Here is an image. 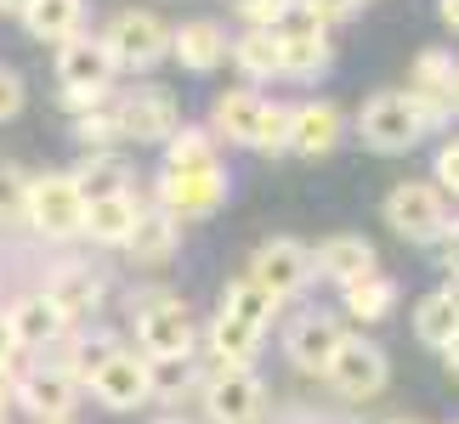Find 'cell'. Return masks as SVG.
Returning a JSON list of instances; mask_svg holds the SVG:
<instances>
[{"mask_svg":"<svg viewBox=\"0 0 459 424\" xmlns=\"http://www.w3.org/2000/svg\"><path fill=\"white\" fill-rule=\"evenodd\" d=\"M233 63H238V74H250V80H278V40L267 29H244L233 40Z\"/></svg>","mask_w":459,"mask_h":424,"instance_id":"obj_31","label":"cell"},{"mask_svg":"<svg viewBox=\"0 0 459 424\" xmlns=\"http://www.w3.org/2000/svg\"><path fill=\"white\" fill-rule=\"evenodd\" d=\"M454 334H459V294H454V289L426 294V300L414 306V340L443 351V345L454 340Z\"/></svg>","mask_w":459,"mask_h":424,"instance_id":"obj_27","label":"cell"},{"mask_svg":"<svg viewBox=\"0 0 459 424\" xmlns=\"http://www.w3.org/2000/svg\"><path fill=\"white\" fill-rule=\"evenodd\" d=\"M12 396H17V374H12V368H0V419H6Z\"/></svg>","mask_w":459,"mask_h":424,"instance_id":"obj_43","label":"cell"},{"mask_svg":"<svg viewBox=\"0 0 459 424\" xmlns=\"http://www.w3.org/2000/svg\"><path fill=\"white\" fill-rule=\"evenodd\" d=\"M244 277H250L261 294H273L278 306H284L290 294H301L307 283H312V250H307L301 238H267L250 255V272H244Z\"/></svg>","mask_w":459,"mask_h":424,"instance_id":"obj_11","label":"cell"},{"mask_svg":"<svg viewBox=\"0 0 459 424\" xmlns=\"http://www.w3.org/2000/svg\"><path fill=\"white\" fill-rule=\"evenodd\" d=\"M255 148L261 153H278V148H290V108H267V125H261V136H255Z\"/></svg>","mask_w":459,"mask_h":424,"instance_id":"obj_37","label":"cell"},{"mask_svg":"<svg viewBox=\"0 0 459 424\" xmlns=\"http://www.w3.org/2000/svg\"><path fill=\"white\" fill-rule=\"evenodd\" d=\"M29 226L40 238H85V199L74 187V170H46L29 182Z\"/></svg>","mask_w":459,"mask_h":424,"instance_id":"obj_7","label":"cell"},{"mask_svg":"<svg viewBox=\"0 0 459 424\" xmlns=\"http://www.w3.org/2000/svg\"><path fill=\"white\" fill-rule=\"evenodd\" d=\"M221 141H216V131L210 125H182L170 141H165V165H176V170H193V165H221Z\"/></svg>","mask_w":459,"mask_h":424,"instance_id":"obj_30","label":"cell"},{"mask_svg":"<svg viewBox=\"0 0 459 424\" xmlns=\"http://www.w3.org/2000/svg\"><path fill=\"white\" fill-rule=\"evenodd\" d=\"M159 424H193V419H159Z\"/></svg>","mask_w":459,"mask_h":424,"instance_id":"obj_47","label":"cell"},{"mask_svg":"<svg viewBox=\"0 0 459 424\" xmlns=\"http://www.w3.org/2000/svg\"><path fill=\"white\" fill-rule=\"evenodd\" d=\"M426 131H437V119L420 108L409 91H380V97H368L363 114H358V136L375 153H409Z\"/></svg>","mask_w":459,"mask_h":424,"instance_id":"obj_4","label":"cell"},{"mask_svg":"<svg viewBox=\"0 0 459 424\" xmlns=\"http://www.w3.org/2000/svg\"><path fill=\"white\" fill-rule=\"evenodd\" d=\"M23 29L46 46H68L85 34V0H34L23 12Z\"/></svg>","mask_w":459,"mask_h":424,"instance_id":"obj_23","label":"cell"},{"mask_svg":"<svg viewBox=\"0 0 459 424\" xmlns=\"http://www.w3.org/2000/svg\"><path fill=\"white\" fill-rule=\"evenodd\" d=\"M448 221H454V209L437 192V182H397L385 192V226L409 243H437L448 233Z\"/></svg>","mask_w":459,"mask_h":424,"instance_id":"obj_8","label":"cell"},{"mask_svg":"<svg viewBox=\"0 0 459 424\" xmlns=\"http://www.w3.org/2000/svg\"><path fill=\"white\" fill-rule=\"evenodd\" d=\"M40 294L68 317V323H74V317H91V311L102 306L108 283H102V272L91 267V260H57V267L46 272V289H40Z\"/></svg>","mask_w":459,"mask_h":424,"instance_id":"obj_14","label":"cell"},{"mask_svg":"<svg viewBox=\"0 0 459 424\" xmlns=\"http://www.w3.org/2000/svg\"><path fill=\"white\" fill-rule=\"evenodd\" d=\"M74 187H80L85 204H102V199H126V192H136L131 170L119 165L114 153H91V158H85V165L74 170Z\"/></svg>","mask_w":459,"mask_h":424,"instance_id":"obj_26","label":"cell"},{"mask_svg":"<svg viewBox=\"0 0 459 424\" xmlns=\"http://www.w3.org/2000/svg\"><path fill=\"white\" fill-rule=\"evenodd\" d=\"M12 402H23L40 424H68V413H74V402H80V379H74V368L40 362V368H29V374H17Z\"/></svg>","mask_w":459,"mask_h":424,"instance_id":"obj_13","label":"cell"},{"mask_svg":"<svg viewBox=\"0 0 459 424\" xmlns=\"http://www.w3.org/2000/svg\"><path fill=\"white\" fill-rule=\"evenodd\" d=\"M443 119H459V63L448 74V91H443Z\"/></svg>","mask_w":459,"mask_h":424,"instance_id":"obj_42","label":"cell"},{"mask_svg":"<svg viewBox=\"0 0 459 424\" xmlns=\"http://www.w3.org/2000/svg\"><path fill=\"white\" fill-rule=\"evenodd\" d=\"M74 379H80V391H91L108 413H136L143 402L159 396V368L143 351H126L114 340H97L91 351H80Z\"/></svg>","mask_w":459,"mask_h":424,"instance_id":"obj_1","label":"cell"},{"mask_svg":"<svg viewBox=\"0 0 459 424\" xmlns=\"http://www.w3.org/2000/svg\"><path fill=\"white\" fill-rule=\"evenodd\" d=\"M341 300H346V317H358V323H380V317H392V306H397V283L385 272H375V277L341 289Z\"/></svg>","mask_w":459,"mask_h":424,"instance_id":"obj_29","label":"cell"},{"mask_svg":"<svg viewBox=\"0 0 459 424\" xmlns=\"http://www.w3.org/2000/svg\"><path fill=\"white\" fill-rule=\"evenodd\" d=\"M29 170L0 158V226H29Z\"/></svg>","mask_w":459,"mask_h":424,"instance_id":"obj_32","label":"cell"},{"mask_svg":"<svg viewBox=\"0 0 459 424\" xmlns=\"http://www.w3.org/2000/svg\"><path fill=\"white\" fill-rule=\"evenodd\" d=\"M97 40L108 46L114 68H136V74L170 57V23H165V17H153V12H143V6L114 12L108 23L97 29Z\"/></svg>","mask_w":459,"mask_h":424,"instance_id":"obj_6","label":"cell"},{"mask_svg":"<svg viewBox=\"0 0 459 424\" xmlns=\"http://www.w3.org/2000/svg\"><path fill=\"white\" fill-rule=\"evenodd\" d=\"M204 413L210 424H261L267 419V385H261L255 368L216 362L204 374Z\"/></svg>","mask_w":459,"mask_h":424,"instance_id":"obj_10","label":"cell"},{"mask_svg":"<svg viewBox=\"0 0 459 424\" xmlns=\"http://www.w3.org/2000/svg\"><path fill=\"white\" fill-rule=\"evenodd\" d=\"M329 57H334L329 34H317V40H278V80H317L329 68Z\"/></svg>","mask_w":459,"mask_h":424,"instance_id":"obj_28","label":"cell"},{"mask_svg":"<svg viewBox=\"0 0 459 424\" xmlns=\"http://www.w3.org/2000/svg\"><path fill=\"white\" fill-rule=\"evenodd\" d=\"M267 34H278V40H317V34H329V23L307 6V0H290V6L278 12V23H273Z\"/></svg>","mask_w":459,"mask_h":424,"instance_id":"obj_34","label":"cell"},{"mask_svg":"<svg viewBox=\"0 0 459 424\" xmlns=\"http://www.w3.org/2000/svg\"><path fill=\"white\" fill-rule=\"evenodd\" d=\"M227 192H233L227 165H193V170L165 165L159 170V187H153V204L165 209V216H176V221H204V216H216L227 204Z\"/></svg>","mask_w":459,"mask_h":424,"instance_id":"obj_5","label":"cell"},{"mask_svg":"<svg viewBox=\"0 0 459 424\" xmlns=\"http://www.w3.org/2000/svg\"><path fill=\"white\" fill-rule=\"evenodd\" d=\"M136 209L143 199L126 192V199H102V204H85V238L102 243V250H126L131 226H136Z\"/></svg>","mask_w":459,"mask_h":424,"instance_id":"obj_25","label":"cell"},{"mask_svg":"<svg viewBox=\"0 0 459 424\" xmlns=\"http://www.w3.org/2000/svg\"><path fill=\"white\" fill-rule=\"evenodd\" d=\"M273 317H278V300L261 294L250 277L227 283L221 306L210 317V357L227 362V368H250L261 340H267V328H273Z\"/></svg>","mask_w":459,"mask_h":424,"instance_id":"obj_2","label":"cell"},{"mask_svg":"<svg viewBox=\"0 0 459 424\" xmlns=\"http://www.w3.org/2000/svg\"><path fill=\"white\" fill-rule=\"evenodd\" d=\"M34 6V0H0V12H6V17H23Z\"/></svg>","mask_w":459,"mask_h":424,"instance_id":"obj_45","label":"cell"},{"mask_svg":"<svg viewBox=\"0 0 459 424\" xmlns=\"http://www.w3.org/2000/svg\"><path fill=\"white\" fill-rule=\"evenodd\" d=\"M307 6L324 17V23H346V17H358V12H363V0H307Z\"/></svg>","mask_w":459,"mask_h":424,"instance_id":"obj_39","label":"cell"},{"mask_svg":"<svg viewBox=\"0 0 459 424\" xmlns=\"http://www.w3.org/2000/svg\"><path fill=\"white\" fill-rule=\"evenodd\" d=\"M126 250H131L136 267H165V260L182 250V221L165 216L159 204H143V209H136L131 238H126Z\"/></svg>","mask_w":459,"mask_h":424,"instance_id":"obj_22","label":"cell"},{"mask_svg":"<svg viewBox=\"0 0 459 424\" xmlns=\"http://www.w3.org/2000/svg\"><path fill=\"white\" fill-rule=\"evenodd\" d=\"M12 362H17V334L6 323V311H0V368H12Z\"/></svg>","mask_w":459,"mask_h":424,"instance_id":"obj_41","label":"cell"},{"mask_svg":"<svg viewBox=\"0 0 459 424\" xmlns=\"http://www.w3.org/2000/svg\"><path fill=\"white\" fill-rule=\"evenodd\" d=\"M284 6H290V0H238V17H244L250 29H273Z\"/></svg>","mask_w":459,"mask_h":424,"instance_id":"obj_38","label":"cell"},{"mask_svg":"<svg viewBox=\"0 0 459 424\" xmlns=\"http://www.w3.org/2000/svg\"><path fill=\"white\" fill-rule=\"evenodd\" d=\"M114 108H119V136L126 141H170L182 131V102H176L165 85H136Z\"/></svg>","mask_w":459,"mask_h":424,"instance_id":"obj_12","label":"cell"},{"mask_svg":"<svg viewBox=\"0 0 459 424\" xmlns=\"http://www.w3.org/2000/svg\"><path fill=\"white\" fill-rule=\"evenodd\" d=\"M312 272L329 277L334 289H351V283H363V277L380 272V255H375V243L358 238V233H334V238H324L312 250Z\"/></svg>","mask_w":459,"mask_h":424,"instance_id":"obj_15","label":"cell"},{"mask_svg":"<svg viewBox=\"0 0 459 424\" xmlns=\"http://www.w3.org/2000/svg\"><path fill=\"white\" fill-rule=\"evenodd\" d=\"M437 12H443V23L459 34V0H437Z\"/></svg>","mask_w":459,"mask_h":424,"instance_id":"obj_44","label":"cell"},{"mask_svg":"<svg viewBox=\"0 0 459 424\" xmlns=\"http://www.w3.org/2000/svg\"><path fill=\"white\" fill-rule=\"evenodd\" d=\"M0 424H6V419H0Z\"/></svg>","mask_w":459,"mask_h":424,"instance_id":"obj_49","label":"cell"},{"mask_svg":"<svg viewBox=\"0 0 459 424\" xmlns=\"http://www.w3.org/2000/svg\"><path fill=\"white\" fill-rule=\"evenodd\" d=\"M341 340H346V328L334 323L329 311H301V317L284 328V357L301 368V374H324Z\"/></svg>","mask_w":459,"mask_h":424,"instance_id":"obj_16","label":"cell"},{"mask_svg":"<svg viewBox=\"0 0 459 424\" xmlns=\"http://www.w3.org/2000/svg\"><path fill=\"white\" fill-rule=\"evenodd\" d=\"M443 362H448V368H454V374H459V334H454V340L443 345Z\"/></svg>","mask_w":459,"mask_h":424,"instance_id":"obj_46","label":"cell"},{"mask_svg":"<svg viewBox=\"0 0 459 424\" xmlns=\"http://www.w3.org/2000/svg\"><path fill=\"white\" fill-rule=\"evenodd\" d=\"M170 57L182 63L187 74H216V68L233 57V40H227L221 23L193 17V23H176V29H170Z\"/></svg>","mask_w":459,"mask_h":424,"instance_id":"obj_17","label":"cell"},{"mask_svg":"<svg viewBox=\"0 0 459 424\" xmlns=\"http://www.w3.org/2000/svg\"><path fill=\"white\" fill-rule=\"evenodd\" d=\"M6 323H12V334H17V351H40V345H57L68 328V317L51 306L46 294H17L12 306H6Z\"/></svg>","mask_w":459,"mask_h":424,"instance_id":"obj_21","label":"cell"},{"mask_svg":"<svg viewBox=\"0 0 459 424\" xmlns=\"http://www.w3.org/2000/svg\"><path fill=\"white\" fill-rule=\"evenodd\" d=\"M74 136H80L91 153H108L114 141H126V136H119V108H114V102H102V108L80 114V119H74Z\"/></svg>","mask_w":459,"mask_h":424,"instance_id":"obj_33","label":"cell"},{"mask_svg":"<svg viewBox=\"0 0 459 424\" xmlns=\"http://www.w3.org/2000/svg\"><path fill=\"white\" fill-rule=\"evenodd\" d=\"M131 328H136V345H143V357L153 368L159 362H187L193 345H199L193 311H187V300H176V294H143V306L131 311Z\"/></svg>","mask_w":459,"mask_h":424,"instance_id":"obj_3","label":"cell"},{"mask_svg":"<svg viewBox=\"0 0 459 424\" xmlns=\"http://www.w3.org/2000/svg\"><path fill=\"white\" fill-rule=\"evenodd\" d=\"M324 379H329V391L346 396V402H375V396L385 391V379H392V362H385V351H380L375 340L346 334V340L334 345Z\"/></svg>","mask_w":459,"mask_h":424,"instance_id":"obj_9","label":"cell"},{"mask_svg":"<svg viewBox=\"0 0 459 424\" xmlns=\"http://www.w3.org/2000/svg\"><path fill=\"white\" fill-rule=\"evenodd\" d=\"M385 424H414V419H385Z\"/></svg>","mask_w":459,"mask_h":424,"instance_id":"obj_48","label":"cell"},{"mask_svg":"<svg viewBox=\"0 0 459 424\" xmlns=\"http://www.w3.org/2000/svg\"><path fill=\"white\" fill-rule=\"evenodd\" d=\"M267 108L273 102L255 91V85H238V91L216 97V108H210V131L216 141H238V148H255L261 125H267Z\"/></svg>","mask_w":459,"mask_h":424,"instance_id":"obj_19","label":"cell"},{"mask_svg":"<svg viewBox=\"0 0 459 424\" xmlns=\"http://www.w3.org/2000/svg\"><path fill=\"white\" fill-rule=\"evenodd\" d=\"M114 74H119V68H114L108 46H102L97 34H80V40L57 46V80H63V91H108Z\"/></svg>","mask_w":459,"mask_h":424,"instance_id":"obj_18","label":"cell"},{"mask_svg":"<svg viewBox=\"0 0 459 424\" xmlns=\"http://www.w3.org/2000/svg\"><path fill=\"white\" fill-rule=\"evenodd\" d=\"M448 74H454V51H443V46H426V51L414 57V68H409V97L437 119V125H443V91H448Z\"/></svg>","mask_w":459,"mask_h":424,"instance_id":"obj_24","label":"cell"},{"mask_svg":"<svg viewBox=\"0 0 459 424\" xmlns=\"http://www.w3.org/2000/svg\"><path fill=\"white\" fill-rule=\"evenodd\" d=\"M443 267L459 277V209H454V221H448V233H443Z\"/></svg>","mask_w":459,"mask_h":424,"instance_id":"obj_40","label":"cell"},{"mask_svg":"<svg viewBox=\"0 0 459 424\" xmlns=\"http://www.w3.org/2000/svg\"><path fill=\"white\" fill-rule=\"evenodd\" d=\"M23 102H29V85H23V74H17L12 63H0V125L23 114Z\"/></svg>","mask_w":459,"mask_h":424,"instance_id":"obj_35","label":"cell"},{"mask_svg":"<svg viewBox=\"0 0 459 424\" xmlns=\"http://www.w3.org/2000/svg\"><path fill=\"white\" fill-rule=\"evenodd\" d=\"M437 192H443V199H459V136L437 148Z\"/></svg>","mask_w":459,"mask_h":424,"instance_id":"obj_36","label":"cell"},{"mask_svg":"<svg viewBox=\"0 0 459 424\" xmlns=\"http://www.w3.org/2000/svg\"><path fill=\"white\" fill-rule=\"evenodd\" d=\"M341 131H346V119L334 102H301V108H290V153H301V158L334 153Z\"/></svg>","mask_w":459,"mask_h":424,"instance_id":"obj_20","label":"cell"}]
</instances>
